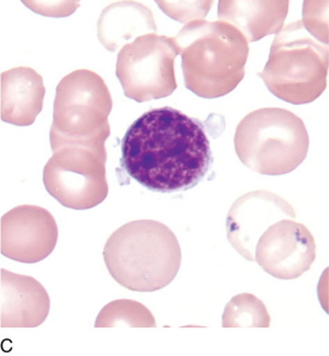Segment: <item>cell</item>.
Instances as JSON below:
<instances>
[{
    "mask_svg": "<svg viewBox=\"0 0 329 356\" xmlns=\"http://www.w3.org/2000/svg\"><path fill=\"white\" fill-rule=\"evenodd\" d=\"M121 150L125 173L159 193L191 190L213 162L203 124L170 106L138 117L125 133Z\"/></svg>",
    "mask_w": 329,
    "mask_h": 356,
    "instance_id": "obj_1",
    "label": "cell"
},
{
    "mask_svg": "<svg viewBox=\"0 0 329 356\" xmlns=\"http://www.w3.org/2000/svg\"><path fill=\"white\" fill-rule=\"evenodd\" d=\"M182 56L185 86L205 99L234 91L245 78L250 46L227 22L192 21L175 38Z\"/></svg>",
    "mask_w": 329,
    "mask_h": 356,
    "instance_id": "obj_2",
    "label": "cell"
},
{
    "mask_svg": "<svg viewBox=\"0 0 329 356\" xmlns=\"http://www.w3.org/2000/svg\"><path fill=\"white\" fill-rule=\"evenodd\" d=\"M113 280L127 290L155 292L170 285L182 265L175 232L158 220H131L109 237L103 249Z\"/></svg>",
    "mask_w": 329,
    "mask_h": 356,
    "instance_id": "obj_3",
    "label": "cell"
},
{
    "mask_svg": "<svg viewBox=\"0 0 329 356\" xmlns=\"http://www.w3.org/2000/svg\"><path fill=\"white\" fill-rule=\"evenodd\" d=\"M328 44L292 22L277 33L270 56L258 75L277 98L294 104L313 103L327 88Z\"/></svg>",
    "mask_w": 329,
    "mask_h": 356,
    "instance_id": "obj_4",
    "label": "cell"
},
{
    "mask_svg": "<svg viewBox=\"0 0 329 356\" xmlns=\"http://www.w3.org/2000/svg\"><path fill=\"white\" fill-rule=\"evenodd\" d=\"M234 147L242 163L253 172L288 175L307 158L309 135L303 120L291 111L263 108L242 118Z\"/></svg>",
    "mask_w": 329,
    "mask_h": 356,
    "instance_id": "obj_5",
    "label": "cell"
},
{
    "mask_svg": "<svg viewBox=\"0 0 329 356\" xmlns=\"http://www.w3.org/2000/svg\"><path fill=\"white\" fill-rule=\"evenodd\" d=\"M113 97L104 79L95 72L77 70L60 80L55 92L50 145H67L106 149Z\"/></svg>",
    "mask_w": 329,
    "mask_h": 356,
    "instance_id": "obj_6",
    "label": "cell"
},
{
    "mask_svg": "<svg viewBox=\"0 0 329 356\" xmlns=\"http://www.w3.org/2000/svg\"><path fill=\"white\" fill-rule=\"evenodd\" d=\"M106 149L67 145L53 150L43 170V184L55 200L72 210H88L108 197Z\"/></svg>",
    "mask_w": 329,
    "mask_h": 356,
    "instance_id": "obj_7",
    "label": "cell"
},
{
    "mask_svg": "<svg viewBox=\"0 0 329 356\" xmlns=\"http://www.w3.org/2000/svg\"><path fill=\"white\" fill-rule=\"evenodd\" d=\"M179 49L175 38L143 35L125 44L117 56L116 75L127 98L136 103L161 99L178 88L175 58Z\"/></svg>",
    "mask_w": 329,
    "mask_h": 356,
    "instance_id": "obj_8",
    "label": "cell"
},
{
    "mask_svg": "<svg viewBox=\"0 0 329 356\" xmlns=\"http://www.w3.org/2000/svg\"><path fill=\"white\" fill-rule=\"evenodd\" d=\"M255 261L273 277L292 280L302 277L316 260V242L305 224L280 220L260 236Z\"/></svg>",
    "mask_w": 329,
    "mask_h": 356,
    "instance_id": "obj_9",
    "label": "cell"
},
{
    "mask_svg": "<svg viewBox=\"0 0 329 356\" xmlns=\"http://www.w3.org/2000/svg\"><path fill=\"white\" fill-rule=\"evenodd\" d=\"M280 220H296L291 204L271 191H252L236 199L230 207L225 223L227 237L241 257L255 262L259 238Z\"/></svg>",
    "mask_w": 329,
    "mask_h": 356,
    "instance_id": "obj_10",
    "label": "cell"
},
{
    "mask_svg": "<svg viewBox=\"0 0 329 356\" xmlns=\"http://www.w3.org/2000/svg\"><path fill=\"white\" fill-rule=\"evenodd\" d=\"M58 229L45 207L21 205L1 217V254L23 264H36L49 257L58 243Z\"/></svg>",
    "mask_w": 329,
    "mask_h": 356,
    "instance_id": "obj_11",
    "label": "cell"
},
{
    "mask_svg": "<svg viewBox=\"0 0 329 356\" xmlns=\"http://www.w3.org/2000/svg\"><path fill=\"white\" fill-rule=\"evenodd\" d=\"M1 327H36L49 315L50 298L36 279L1 269Z\"/></svg>",
    "mask_w": 329,
    "mask_h": 356,
    "instance_id": "obj_12",
    "label": "cell"
},
{
    "mask_svg": "<svg viewBox=\"0 0 329 356\" xmlns=\"http://www.w3.org/2000/svg\"><path fill=\"white\" fill-rule=\"evenodd\" d=\"M1 120L8 124H33L43 108L46 88L41 74L30 67L1 72Z\"/></svg>",
    "mask_w": 329,
    "mask_h": 356,
    "instance_id": "obj_13",
    "label": "cell"
},
{
    "mask_svg": "<svg viewBox=\"0 0 329 356\" xmlns=\"http://www.w3.org/2000/svg\"><path fill=\"white\" fill-rule=\"evenodd\" d=\"M158 33L154 13L138 1H115L100 13L97 35L105 49L116 53L134 40Z\"/></svg>",
    "mask_w": 329,
    "mask_h": 356,
    "instance_id": "obj_14",
    "label": "cell"
},
{
    "mask_svg": "<svg viewBox=\"0 0 329 356\" xmlns=\"http://www.w3.org/2000/svg\"><path fill=\"white\" fill-rule=\"evenodd\" d=\"M290 3L284 1H218V21L227 22L245 36L247 42H257L277 33L284 26Z\"/></svg>",
    "mask_w": 329,
    "mask_h": 356,
    "instance_id": "obj_15",
    "label": "cell"
},
{
    "mask_svg": "<svg viewBox=\"0 0 329 356\" xmlns=\"http://www.w3.org/2000/svg\"><path fill=\"white\" fill-rule=\"evenodd\" d=\"M271 316L262 299L252 293H241L230 299L225 307L223 327H268Z\"/></svg>",
    "mask_w": 329,
    "mask_h": 356,
    "instance_id": "obj_16",
    "label": "cell"
},
{
    "mask_svg": "<svg viewBox=\"0 0 329 356\" xmlns=\"http://www.w3.org/2000/svg\"><path fill=\"white\" fill-rule=\"evenodd\" d=\"M155 327L154 316L141 302L131 299H118L105 305L97 317L96 327Z\"/></svg>",
    "mask_w": 329,
    "mask_h": 356,
    "instance_id": "obj_17",
    "label": "cell"
},
{
    "mask_svg": "<svg viewBox=\"0 0 329 356\" xmlns=\"http://www.w3.org/2000/svg\"><path fill=\"white\" fill-rule=\"evenodd\" d=\"M213 4V1H198V3H192L191 6L188 8L190 3L158 1V5L163 13H167L172 19L182 22V23L204 19V17L210 10V6Z\"/></svg>",
    "mask_w": 329,
    "mask_h": 356,
    "instance_id": "obj_18",
    "label": "cell"
}]
</instances>
